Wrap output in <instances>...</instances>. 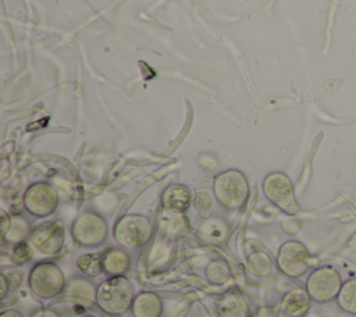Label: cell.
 <instances>
[{
  "label": "cell",
  "mask_w": 356,
  "mask_h": 317,
  "mask_svg": "<svg viewBox=\"0 0 356 317\" xmlns=\"http://www.w3.org/2000/svg\"><path fill=\"white\" fill-rule=\"evenodd\" d=\"M135 289L125 275L108 277L97 285L96 306L110 316H121L131 310Z\"/></svg>",
  "instance_id": "1"
},
{
  "label": "cell",
  "mask_w": 356,
  "mask_h": 317,
  "mask_svg": "<svg viewBox=\"0 0 356 317\" xmlns=\"http://www.w3.org/2000/svg\"><path fill=\"white\" fill-rule=\"evenodd\" d=\"M28 285L36 298L50 300L64 292L67 279L63 270L56 263L39 261L33 264L29 271Z\"/></svg>",
  "instance_id": "2"
},
{
  "label": "cell",
  "mask_w": 356,
  "mask_h": 317,
  "mask_svg": "<svg viewBox=\"0 0 356 317\" xmlns=\"http://www.w3.org/2000/svg\"><path fill=\"white\" fill-rule=\"evenodd\" d=\"M213 192L224 209L238 210L248 200L249 184L239 170H227L214 178Z\"/></svg>",
  "instance_id": "3"
},
{
  "label": "cell",
  "mask_w": 356,
  "mask_h": 317,
  "mask_svg": "<svg viewBox=\"0 0 356 317\" xmlns=\"http://www.w3.org/2000/svg\"><path fill=\"white\" fill-rule=\"evenodd\" d=\"M153 236V225L143 214H125L114 224L113 238L124 249L145 246Z\"/></svg>",
  "instance_id": "4"
},
{
  "label": "cell",
  "mask_w": 356,
  "mask_h": 317,
  "mask_svg": "<svg viewBox=\"0 0 356 317\" xmlns=\"http://www.w3.org/2000/svg\"><path fill=\"white\" fill-rule=\"evenodd\" d=\"M107 235L108 225L106 220L95 211H85L79 214L71 224L72 239L83 247H97L103 245Z\"/></svg>",
  "instance_id": "5"
},
{
  "label": "cell",
  "mask_w": 356,
  "mask_h": 317,
  "mask_svg": "<svg viewBox=\"0 0 356 317\" xmlns=\"http://www.w3.org/2000/svg\"><path fill=\"white\" fill-rule=\"evenodd\" d=\"M312 264V257L307 247L298 241H286L278 249L277 267L291 278L305 275Z\"/></svg>",
  "instance_id": "6"
},
{
  "label": "cell",
  "mask_w": 356,
  "mask_h": 317,
  "mask_svg": "<svg viewBox=\"0 0 356 317\" xmlns=\"http://www.w3.org/2000/svg\"><path fill=\"white\" fill-rule=\"evenodd\" d=\"M266 197L286 214H296L299 204L295 197L292 181L282 172H273L263 182Z\"/></svg>",
  "instance_id": "7"
},
{
  "label": "cell",
  "mask_w": 356,
  "mask_h": 317,
  "mask_svg": "<svg viewBox=\"0 0 356 317\" xmlns=\"http://www.w3.org/2000/svg\"><path fill=\"white\" fill-rule=\"evenodd\" d=\"M341 288V275L335 268L328 266L314 270L306 281L307 293L310 295L312 300H316L318 303L332 300L335 296H338Z\"/></svg>",
  "instance_id": "8"
},
{
  "label": "cell",
  "mask_w": 356,
  "mask_h": 317,
  "mask_svg": "<svg viewBox=\"0 0 356 317\" xmlns=\"http://www.w3.org/2000/svg\"><path fill=\"white\" fill-rule=\"evenodd\" d=\"M29 241L32 247L46 256L57 254L65 242L64 225L60 221H44L31 229Z\"/></svg>",
  "instance_id": "9"
},
{
  "label": "cell",
  "mask_w": 356,
  "mask_h": 317,
  "mask_svg": "<svg viewBox=\"0 0 356 317\" xmlns=\"http://www.w3.org/2000/svg\"><path fill=\"white\" fill-rule=\"evenodd\" d=\"M58 206V193L47 182H36L24 193V207L35 217H47Z\"/></svg>",
  "instance_id": "10"
},
{
  "label": "cell",
  "mask_w": 356,
  "mask_h": 317,
  "mask_svg": "<svg viewBox=\"0 0 356 317\" xmlns=\"http://www.w3.org/2000/svg\"><path fill=\"white\" fill-rule=\"evenodd\" d=\"M97 286L85 275H75L67 281L64 300L74 309H90L96 304Z\"/></svg>",
  "instance_id": "11"
},
{
  "label": "cell",
  "mask_w": 356,
  "mask_h": 317,
  "mask_svg": "<svg viewBox=\"0 0 356 317\" xmlns=\"http://www.w3.org/2000/svg\"><path fill=\"white\" fill-rule=\"evenodd\" d=\"M218 317H250V306L246 298L236 289H229L217 302Z\"/></svg>",
  "instance_id": "12"
},
{
  "label": "cell",
  "mask_w": 356,
  "mask_h": 317,
  "mask_svg": "<svg viewBox=\"0 0 356 317\" xmlns=\"http://www.w3.org/2000/svg\"><path fill=\"white\" fill-rule=\"evenodd\" d=\"M312 298L306 289L295 288L286 292L280 303L282 317H303L310 307Z\"/></svg>",
  "instance_id": "13"
},
{
  "label": "cell",
  "mask_w": 356,
  "mask_h": 317,
  "mask_svg": "<svg viewBox=\"0 0 356 317\" xmlns=\"http://www.w3.org/2000/svg\"><path fill=\"white\" fill-rule=\"evenodd\" d=\"M100 254L103 271L108 277L125 275L131 267V256L124 247H107Z\"/></svg>",
  "instance_id": "14"
},
{
  "label": "cell",
  "mask_w": 356,
  "mask_h": 317,
  "mask_svg": "<svg viewBox=\"0 0 356 317\" xmlns=\"http://www.w3.org/2000/svg\"><path fill=\"white\" fill-rule=\"evenodd\" d=\"M164 306L161 298L152 291L139 292L132 303L131 311L134 317H160Z\"/></svg>",
  "instance_id": "15"
},
{
  "label": "cell",
  "mask_w": 356,
  "mask_h": 317,
  "mask_svg": "<svg viewBox=\"0 0 356 317\" xmlns=\"http://www.w3.org/2000/svg\"><path fill=\"white\" fill-rule=\"evenodd\" d=\"M192 193L186 185L174 184L170 185L161 196V204L165 210L172 213H184L191 206Z\"/></svg>",
  "instance_id": "16"
},
{
  "label": "cell",
  "mask_w": 356,
  "mask_h": 317,
  "mask_svg": "<svg viewBox=\"0 0 356 317\" xmlns=\"http://www.w3.org/2000/svg\"><path fill=\"white\" fill-rule=\"evenodd\" d=\"M76 268L78 271L88 277L95 278L100 275L103 271V263H102V254L100 253H83L76 259Z\"/></svg>",
  "instance_id": "17"
},
{
  "label": "cell",
  "mask_w": 356,
  "mask_h": 317,
  "mask_svg": "<svg viewBox=\"0 0 356 317\" xmlns=\"http://www.w3.org/2000/svg\"><path fill=\"white\" fill-rule=\"evenodd\" d=\"M248 266L254 275L264 277L270 274L273 267V260L266 252L254 250L248 254Z\"/></svg>",
  "instance_id": "18"
},
{
  "label": "cell",
  "mask_w": 356,
  "mask_h": 317,
  "mask_svg": "<svg viewBox=\"0 0 356 317\" xmlns=\"http://www.w3.org/2000/svg\"><path fill=\"white\" fill-rule=\"evenodd\" d=\"M231 275H232L231 267L224 260H213L206 267V277H207L209 282H211L214 285H221V284L227 282L231 278Z\"/></svg>",
  "instance_id": "19"
},
{
  "label": "cell",
  "mask_w": 356,
  "mask_h": 317,
  "mask_svg": "<svg viewBox=\"0 0 356 317\" xmlns=\"http://www.w3.org/2000/svg\"><path fill=\"white\" fill-rule=\"evenodd\" d=\"M338 303L345 311L356 314V278L342 285L338 293Z\"/></svg>",
  "instance_id": "20"
},
{
  "label": "cell",
  "mask_w": 356,
  "mask_h": 317,
  "mask_svg": "<svg viewBox=\"0 0 356 317\" xmlns=\"http://www.w3.org/2000/svg\"><path fill=\"white\" fill-rule=\"evenodd\" d=\"M31 234V229H29V224L25 221V220H21V218H13L11 221V227L6 235L3 241V243H6L7 241L8 242H21V241H25L26 236H29Z\"/></svg>",
  "instance_id": "21"
},
{
  "label": "cell",
  "mask_w": 356,
  "mask_h": 317,
  "mask_svg": "<svg viewBox=\"0 0 356 317\" xmlns=\"http://www.w3.org/2000/svg\"><path fill=\"white\" fill-rule=\"evenodd\" d=\"M33 257V250L31 247V245L26 241H21L14 243L11 253H10V259L11 263H14L15 266H24L28 261H31Z\"/></svg>",
  "instance_id": "22"
},
{
  "label": "cell",
  "mask_w": 356,
  "mask_h": 317,
  "mask_svg": "<svg viewBox=\"0 0 356 317\" xmlns=\"http://www.w3.org/2000/svg\"><path fill=\"white\" fill-rule=\"evenodd\" d=\"M3 273H4V275H6L7 279H8V284H10V289H11V291H15V289L22 284L24 275H22V273H21L18 268L10 267V268H7V270H3Z\"/></svg>",
  "instance_id": "23"
},
{
  "label": "cell",
  "mask_w": 356,
  "mask_h": 317,
  "mask_svg": "<svg viewBox=\"0 0 356 317\" xmlns=\"http://www.w3.org/2000/svg\"><path fill=\"white\" fill-rule=\"evenodd\" d=\"M29 317H61V314L51 307H39L32 311Z\"/></svg>",
  "instance_id": "24"
},
{
  "label": "cell",
  "mask_w": 356,
  "mask_h": 317,
  "mask_svg": "<svg viewBox=\"0 0 356 317\" xmlns=\"http://www.w3.org/2000/svg\"><path fill=\"white\" fill-rule=\"evenodd\" d=\"M0 216H1V224H0V229H1V239L6 238L10 227H11V221H13V217H10L8 213H6L4 210L0 211Z\"/></svg>",
  "instance_id": "25"
},
{
  "label": "cell",
  "mask_w": 356,
  "mask_h": 317,
  "mask_svg": "<svg viewBox=\"0 0 356 317\" xmlns=\"http://www.w3.org/2000/svg\"><path fill=\"white\" fill-rule=\"evenodd\" d=\"M0 284H1V299H4L7 295H8V292L11 291L10 289V284H8V279H7V277L4 275V273L1 271L0 273Z\"/></svg>",
  "instance_id": "26"
},
{
  "label": "cell",
  "mask_w": 356,
  "mask_h": 317,
  "mask_svg": "<svg viewBox=\"0 0 356 317\" xmlns=\"http://www.w3.org/2000/svg\"><path fill=\"white\" fill-rule=\"evenodd\" d=\"M0 317H24V314L18 310H14V309H7V310H3L0 313Z\"/></svg>",
  "instance_id": "27"
},
{
  "label": "cell",
  "mask_w": 356,
  "mask_h": 317,
  "mask_svg": "<svg viewBox=\"0 0 356 317\" xmlns=\"http://www.w3.org/2000/svg\"><path fill=\"white\" fill-rule=\"evenodd\" d=\"M86 317H96V316H86Z\"/></svg>",
  "instance_id": "28"
}]
</instances>
